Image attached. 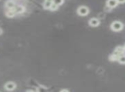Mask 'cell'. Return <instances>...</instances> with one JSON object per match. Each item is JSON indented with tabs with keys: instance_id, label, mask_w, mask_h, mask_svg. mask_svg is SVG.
<instances>
[{
	"instance_id": "cell-1",
	"label": "cell",
	"mask_w": 125,
	"mask_h": 92,
	"mask_svg": "<svg viewBox=\"0 0 125 92\" xmlns=\"http://www.w3.org/2000/svg\"><path fill=\"white\" fill-rule=\"evenodd\" d=\"M111 28L113 31L115 32H118V31H121L123 28V24L121 23V22H118V21H116V22H113L112 24L111 25Z\"/></svg>"
},
{
	"instance_id": "cell-2",
	"label": "cell",
	"mask_w": 125,
	"mask_h": 92,
	"mask_svg": "<svg viewBox=\"0 0 125 92\" xmlns=\"http://www.w3.org/2000/svg\"><path fill=\"white\" fill-rule=\"evenodd\" d=\"M77 13L82 16H87V15L89 13V10H88V8L86 7V6H81V7L78 8Z\"/></svg>"
},
{
	"instance_id": "cell-3",
	"label": "cell",
	"mask_w": 125,
	"mask_h": 92,
	"mask_svg": "<svg viewBox=\"0 0 125 92\" xmlns=\"http://www.w3.org/2000/svg\"><path fill=\"white\" fill-rule=\"evenodd\" d=\"M16 88V84L14 83V82H8V83H5L4 85V89L6 90H9V91H12L15 89Z\"/></svg>"
},
{
	"instance_id": "cell-4",
	"label": "cell",
	"mask_w": 125,
	"mask_h": 92,
	"mask_svg": "<svg viewBox=\"0 0 125 92\" xmlns=\"http://www.w3.org/2000/svg\"><path fill=\"white\" fill-rule=\"evenodd\" d=\"M100 24V22L99 20H98L97 18H92V19L89 20V25L92 27H98Z\"/></svg>"
},
{
	"instance_id": "cell-5",
	"label": "cell",
	"mask_w": 125,
	"mask_h": 92,
	"mask_svg": "<svg viewBox=\"0 0 125 92\" xmlns=\"http://www.w3.org/2000/svg\"><path fill=\"white\" fill-rule=\"evenodd\" d=\"M14 10H15L16 14H21V13H23L25 11V7L22 5H18V6H16V7L14 8Z\"/></svg>"
},
{
	"instance_id": "cell-6",
	"label": "cell",
	"mask_w": 125,
	"mask_h": 92,
	"mask_svg": "<svg viewBox=\"0 0 125 92\" xmlns=\"http://www.w3.org/2000/svg\"><path fill=\"white\" fill-rule=\"evenodd\" d=\"M5 6L7 9H14L16 7V3L13 0H8L5 3Z\"/></svg>"
},
{
	"instance_id": "cell-7",
	"label": "cell",
	"mask_w": 125,
	"mask_h": 92,
	"mask_svg": "<svg viewBox=\"0 0 125 92\" xmlns=\"http://www.w3.org/2000/svg\"><path fill=\"white\" fill-rule=\"evenodd\" d=\"M118 4L116 0H108L107 1V6L110 8H115Z\"/></svg>"
},
{
	"instance_id": "cell-8",
	"label": "cell",
	"mask_w": 125,
	"mask_h": 92,
	"mask_svg": "<svg viewBox=\"0 0 125 92\" xmlns=\"http://www.w3.org/2000/svg\"><path fill=\"white\" fill-rule=\"evenodd\" d=\"M6 16H8L9 18H12L15 16L16 15V12H15V10L14 9H8V11H6Z\"/></svg>"
},
{
	"instance_id": "cell-9",
	"label": "cell",
	"mask_w": 125,
	"mask_h": 92,
	"mask_svg": "<svg viewBox=\"0 0 125 92\" xmlns=\"http://www.w3.org/2000/svg\"><path fill=\"white\" fill-rule=\"evenodd\" d=\"M52 4V2H50V1H45V3H44V8L47 10L50 9Z\"/></svg>"
},
{
	"instance_id": "cell-10",
	"label": "cell",
	"mask_w": 125,
	"mask_h": 92,
	"mask_svg": "<svg viewBox=\"0 0 125 92\" xmlns=\"http://www.w3.org/2000/svg\"><path fill=\"white\" fill-rule=\"evenodd\" d=\"M124 49L123 48V47H117V48L116 49V52H115V53H116V54H121V53H123V52H124Z\"/></svg>"
},
{
	"instance_id": "cell-11",
	"label": "cell",
	"mask_w": 125,
	"mask_h": 92,
	"mask_svg": "<svg viewBox=\"0 0 125 92\" xmlns=\"http://www.w3.org/2000/svg\"><path fill=\"white\" fill-rule=\"evenodd\" d=\"M120 64H125V56H119L117 59Z\"/></svg>"
},
{
	"instance_id": "cell-12",
	"label": "cell",
	"mask_w": 125,
	"mask_h": 92,
	"mask_svg": "<svg viewBox=\"0 0 125 92\" xmlns=\"http://www.w3.org/2000/svg\"><path fill=\"white\" fill-rule=\"evenodd\" d=\"M57 8H58V5H57V4H55L54 3H52V5H51V7H50V9H49V10H51V11H56V10H57Z\"/></svg>"
},
{
	"instance_id": "cell-13",
	"label": "cell",
	"mask_w": 125,
	"mask_h": 92,
	"mask_svg": "<svg viewBox=\"0 0 125 92\" xmlns=\"http://www.w3.org/2000/svg\"><path fill=\"white\" fill-rule=\"evenodd\" d=\"M52 3H54L55 4H57V5H61V4H63V0H53L52 1Z\"/></svg>"
},
{
	"instance_id": "cell-14",
	"label": "cell",
	"mask_w": 125,
	"mask_h": 92,
	"mask_svg": "<svg viewBox=\"0 0 125 92\" xmlns=\"http://www.w3.org/2000/svg\"><path fill=\"white\" fill-rule=\"evenodd\" d=\"M118 58H119V55L118 54H116V53H114L113 55H111V60H116V59H118Z\"/></svg>"
},
{
	"instance_id": "cell-15",
	"label": "cell",
	"mask_w": 125,
	"mask_h": 92,
	"mask_svg": "<svg viewBox=\"0 0 125 92\" xmlns=\"http://www.w3.org/2000/svg\"><path fill=\"white\" fill-rule=\"evenodd\" d=\"M116 1L118 4H124L125 3V0H116Z\"/></svg>"
},
{
	"instance_id": "cell-16",
	"label": "cell",
	"mask_w": 125,
	"mask_h": 92,
	"mask_svg": "<svg viewBox=\"0 0 125 92\" xmlns=\"http://www.w3.org/2000/svg\"><path fill=\"white\" fill-rule=\"evenodd\" d=\"M2 34H3V29L1 28H0V35H2Z\"/></svg>"
},
{
	"instance_id": "cell-17",
	"label": "cell",
	"mask_w": 125,
	"mask_h": 92,
	"mask_svg": "<svg viewBox=\"0 0 125 92\" xmlns=\"http://www.w3.org/2000/svg\"><path fill=\"white\" fill-rule=\"evenodd\" d=\"M45 1H50V2H52L53 0H45Z\"/></svg>"
},
{
	"instance_id": "cell-18",
	"label": "cell",
	"mask_w": 125,
	"mask_h": 92,
	"mask_svg": "<svg viewBox=\"0 0 125 92\" xmlns=\"http://www.w3.org/2000/svg\"><path fill=\"white\" fill-rule=\"evenodd\" d=\"M124 49H125V47H124Z\"/></svg>"
}]
</instances>
